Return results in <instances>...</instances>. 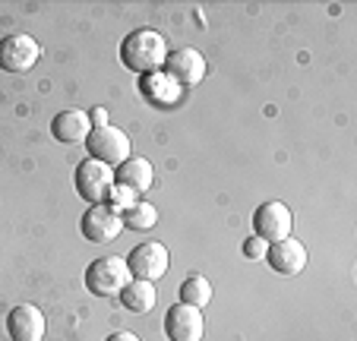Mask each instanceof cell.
Here are the masks:
<instances>
[{
    "label": "cell",
    "instance_id": "obj_10",
    "mask_svg": "<svg viewBox=\"0 0 357 341\" xmlns=\"http://www.w3.org/2000/svg\"><path fill=\"white\" fill-rule=\"evenodd\" d=\"M165 73L181 89L199 86L202 76H206V57L196 47H177V51L168 54V61H165Z\"/></svg>",
    "mask_w": 357,
    "mask_h": 341
},
{
    "label": "cell",
    "instance_id": "obj_8",
    "mask_svg": "<svg viewBox=\"0 0 357 341\" xmlns=\"http://www.w3.org/2000/svg\"><path fill=\"white\" fill-rule=\"evenodd\" d=\"M41 57V45L29 35H7L0 38V70L7 73H29Z\"/></svg>",
    "mask_w": 357,
    "mask_h": 341
},
{
    "label": "cell",
    "instance_id": "obj_7",
    "mask_svg": "<svg viewBox=\"0 0 357 341\" xmlns=\"http://www.w3.org/2000/svg\"><path fill=\"white\" fill-rule=\"evenodd\" d=\"M291 209L284 202H263V206L253 212V231L257 237H263L266 243H278V241H288L291 237Z\"/></svg>",
    "mask_w": 357,
    "mask_h": 341
},
{
    "label": "cell",
    "instance_id": "obj_23",
    "mask_svg": "<svg viewBox=\"0 0 357 341\" xmlns=\"http://www.w3.org/2000/svg\"><path fill=\"white\" fill-rule=\"evenodd\" d=\"M10 341H13V338H10Z\"/></svg>",
    "mask_w": 357,
    "mask_h": 341
},
{
    "label": "cell",
    "instance_id": "obj_6",
    "mask_svg": "<svg viewBox=\"0 0 357 341\" xmlns=\"http://www.w3.org/2000/svg\"><path fill=\"white\" fill-rule=\"evenodd\" d=\"M127 266H130V275L139 281H152L155 285L171 266V256H168V247L158 241H146L127 256Z\"/></svg>",
    "mask_w": 357,
    "mask_h": 341
},
{
    "label": "cell",
    "instance_id": "obj_15",
    "mask_svg": "<svg viewBox=\"0 0 357 341\" xmlns=\"http://www.w3.org/2000/svg\"><path fill=\"white\" fill-rule=\"evenodd\" d=\"M121 303H123V310H130V313L146 316V313H152V310H155L158 291H155V285H152V281L133 278L127 288L121 291Z\"/></svg>",
    "mask_w": 357,
    "mask_h": 341
},
{
    "label": "cell",
    "instance_id": "obj_4",
    "mask_svg": "<svg viewBox=\"0 0 357 341\" xmlns=\"http://www.w3.org/2000/svg\"><path fill=\"white\" fill-rule=\"evenodd\" d=\"M86 149H89V158H95V161H101V165H108V167H117V165H123V161L130 158V136L123 133V130H117V127H98V130H92L89 133V139H86Z\"/></svg>",
    "mask_w": 357,
    "mask_h": 341
},
{
    "label": "cell",
    "instance_id": "obj_20",
    "mask_svg": "<svg viewBox=\"0 0 357 341\" xmlns=\"http://www.w3.org/2000/svg\"><path fill=\"white\" fill-rule=\"evenodd\" d=\"M241 250H243V256H247V259H263V256L269 253V243H266L263 237L253 234V237H247V241H243Z\"/></svg>",
    "mask_w": 357,
    "mask_h": 341
},
{
    "label": "cell",
    "instance_id": "obj_3",
    "mask_svg": "<svg viewBox=\"0 0 357 341\" xmlns=\"http://www.w3.org/2000/svg\"><path fill=\"white\" fill-rule=\"evenodd\" d=\"M73 183H76V193H79L89 206H101V202H108L111 187L117 183L114 167L101 165V161H95V158H86V161H79V167H76Z\"/></svg>",
    "mask_w": 357,
    "mask_h": 341
},
{
    "label": "cell",
    "instance_id": "obj_5",
    "mask_svg": "<svg viewBox=\"0 0 357 341\" xmlns=\"http://www.w3.org/2000/svg\"><path fill=\"white\" fill-rule=\"evenodd\" d=\"M79 231L89 243H111V241H117L123 231V215L117 212V209H111L108 202L89 206L79 218Z\"/></svg>",
    "mask_w": 357,
    "mask_h": 341
},
{
    "label": "cell",
    "instance_id": "obj_12",
    "mask_svg": "<svg viewBox=\"0 0 357 341\" xmlns=\"http://www.w3.org/2000/svg\"><path fill=\"white\" fill-rule=\"evenodd\" d=\"M266 259H269L272 272H278V275H301L303 268H307V262H310V256H307V247H303L301 241L288 237V241L269 243Z\"/></svg>",
    "mask_w": 357,
    "mask_h": 341
},
{
    "label": "cell",
    "instance_id": "obj_14",
    "mask_svg": "<svg viewBox=\"0 0 357 341\" xmlns=\"http://www.w3.org/2000/svg\"><path fill=\"white\" fill-rule=\"evenodd\" d=\"M114 181L123 183V187H130L133 193H146V190H152V183H155V167H152V161L149 158H139V155H130L123 165L114 167Z\"/></svg>",
    "mask_w": 357,
    "mask_h": 341
},
{
    "label": "cell",
    "instance_id": "obj_1",
    "mask_svg": "<svg viewBox=\"0 0 357 341\" xmlns=\"http://www.w3.org/2000/svg\"><path fill=\"white\" fill-rule=\"evenodd\" d=\"M168 38L155 29H136L127 38L121 41V63L130 70V73H158L165 70V61H168Z\"/></svg>",
    "mask_w": 357,
    "mask_h": 341
},
{
    "label": "cell",
    "instance_id": "obj_9",
    "mask_svg": "<svg viewBox=\"0 0 357 341\" xmlns=\"http://www.w3.org/2000/svg\"><path fill=\"white\" fill-rule=\"evenodd\" d=\"M165 335L171 341H202L206 335V316L202 310L187 307V303H174L165 316Z\"/></svg>",
    "mask_w": 357,
    "mask_h": 341
},
{
    "label": "cell",
    "instance_id": "obj_18",
    "mask_svg": "<svg viewBox=\"0 0 357 341\" xmlns=\"http://www.w3.org/2000/svg\"><path fill=\"white\" fill-rule=\"evenodd\" d=\"M123 215V227H130V231H149V227H155L158 221V209L152 206V202L139 199L136 206H130Z\"/></svg>",
    "mask_w": 357,
    "mask_h": 341
},
{
    "label": "cell",
    "instance_id": "obj_16",
    "mask_svg": "<svg viewBox=\"0 0 357 341\" xmlns=\"http://www.w3.org/2000/svg\"><path fill=\"white\" fill-rule=\"evenodd\" d=\"M139 89H142V95H146L152 105H174V101L181 98V86H177V82L171 79L165 70L142 76V86Z\"/></svg>",
    "mask_w": 357,
    "mask_h": 341
},
{
    "label": "cell",
    "instance_id": "obj_13",
    "mask_svg": "<svg viewBox=\"0 0 357 341\" xmlns=\"http://www.w3.org/2000/svg\"><path fill=\"white\" fill-rule=\"evenodd\" d=\"M51 133H54V139L63 142V146H76V142H86L89 133H92L89 114L79 111V107H67V111L54 114V121H51Z\"/></svg>",
    "mask_w": 357,
    "mask_h": 341
},
{
    "label": "cell",
    "instance_id": "obj_11",
    "mask_svg": "<svg viewBox=\"0 0 357 341\" xmlns=\"http://www.w3.org/2000/svg\"><path fill=\"white\" fill-rule=\"evenodd\" d=\"M7 332L13 341H45L47 332L45 313L38 307H32V303H20L7 316Z\"/></svg>",
    "mask_w": 357,
    "mask_h": 341
},
{
    "label": "cell",
    "instance_id": "obj_22",
    "mask_svg": "<svg viewBox=\"0 0 357 341\" xmlns=\"http://www.w3.org/2000/svg\"><path fill=\"white\" fill-rule=\"evenodd\" d=\"M105 341H139V335H133V332H114V335H108Z\"/></svg>",
    "mask_w": 357,
    "mask_h": 341
},
{
    "label": "cell",
    "instance_id": "obj_19",
    "mask_svg": "<svg viewBox=\"0 0 357 341\" xmlns=\"http://www.w3.org/2000/svg\"><path fill=\"white\" fill-rule=\"evenodd\" d=\"M136 202H139V193H133L130 187H123V183H114V187H111V193H108V206L111 209L127 212V209L136 206Z\"/></svg>",
    "mask_w": 357,
    "mask_h": 341
},
{
    "label": "cell",
    "instance_id": "obj_21",
    "mask_svg": "<svg viewBox=\"0 0 357 341\" xmlns=\"http://www.w3.org/2000/svg\"><path fill=\"white\" fill-rule=\"evenodd\" d=\"M86 114H89V123H92V130L108 127V111H105V107H92V111H86Z\"/></svg>",
    "mask_w": 357,
    "mask_h": 341
},
{
    "label": "cell",
    "instance_id": "obj_17",
    "mask_svg": "<svg viewBox=\"0 0 357 341\" xmlns=\"http://www.w3.org/2000/svg\"><path fill=\"white\" fill-rule=\"evenodd\" d=\"M209 301H212V285L202 278V275H190V278L181 285V303L202 310Z\"/></svg>",
    "mask_w": 357,
    "mask_h": 341
},
{
    "label": "cell",
    "instance_id": "obj_2",
    "mask_svg": "<svg viewBox=\"0 0 357 341\" xmlns=\"http://www.w3.org/2000/svg\"><path fill=\"white\" fill-rule=\"evenodd\" d=\"M133 275L123 256H101L86 268V288L95 297H121V291L127 288Z\"/></svg>",
    "mask_w": 357,
    "mask_h": 341
}]
</instances>
